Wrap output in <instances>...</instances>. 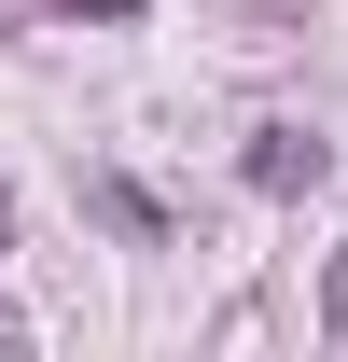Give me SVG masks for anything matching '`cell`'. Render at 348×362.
<instances>
[{"label": "cell", "mask_w": 348, "mask_h": 362, "mask_svg": "<svg viewBox=\"0 0 348 362\" xmlns=\"http://www.w3.org/2000/svg\"><path fill=\"white\" fill-rule=\"evenodd\" d=\"M251 181H265V195H306V181H320V139L265 126V139H251Z\"/></svg>", "instance_id": "cell-1"}]
</instances>
